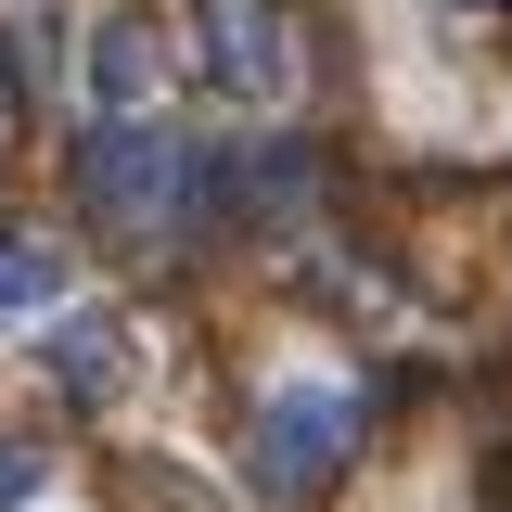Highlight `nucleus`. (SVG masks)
Instances as JSON below:
<instances>
[{
  "label": "nucleus",
  "mask_w": 512,
  "mask_h": 512,
  "mask_svg": "<svg viewBox=\"0 0 512 512\" xmlns=\"http://www.w3.org/2000/svg\"><path fill=\"white\" fill-rule=\"evenodd\" d=\"M359 423H372V397L346 372H269V397H256V487L269 500H320L333 474H346V448H359Z\"/></svg>",
  "instance_id": "nucleus-1"
},
{
  "label": "nucleus",
  "mask_w": 512,
  "mask_h": 512,
  "mask_svg": "<svg viewBox=\"0 0 512 512\" xmlns=\"http://www.w3.org/2000/svg\"><path fill=\"white\" fill-rule=\"evenodd\" d=\"M77 180H90V205L116 218V231H180V205H192V154L167 141V128H90L77 141Z\"/></svg>",
  "instance_id": "nucleus-2"
},
{
  "label": "nucleus",
  "mask_w": 512,
  "mask_h": 512,
  "mask_svg": "<svg viewBox=\"0 0 512 512\" xmlns=\"http://www.w3.org/2000/svg\"><path fill=\"white\" fill-rule=\"evenodd\" d=\"M192 52L218 90H244V103H282L295 90V26H282V0H192Z\"/></svg>",
  "instance_id": "nucleus-3"
},
{
  "label": "nucleus",
  "mask_w": 512,
  "mask_h": 512,
  "mask_svg": "<svg viewBox=\"0 0 512 512\" xmlns=\"http://www.w3.org/2000/svg\"><path fill=\"white\" fill-rule=\"evenodd\" d=\"M90 90H103V103H141V90H154V26H141V13H103V26H90Z\"/></svg>",
  "instance_id": "nucleus-4"
},
{
  "label": "nucleus",
  "mask_w": 512,
  "mask_h": 512,
  "mask_svg": "<svg viewBox=\"0 0 512 512\" xmlns=\"http://www.w3.org/2000/svg\"><path fill=\"white\" fill-rule=\"evenodd\" d=\"M64 295V244H39V231H0V320H39Z\"/></svg>",
  "instance_id": "nucleus-5"
},
{
  "label": "nucleus",
  "mask_w": 512,
  "mask_h": 512,
  "mask_svg": "<svg viewBox=\"0 0 512 512\" xmlns=\"http://www.w3.org/2000/svg\"><path fill=\"white\" fill-rule=\"evenodd\" d=\"M52 359H64V384H77V397H116V372H128V333H116V320H77Z\"/></svg>",
  "instance_id": "nucleus-6"
},
{
  "label": "nucleus",
  "mask_w": 512,
  "mask_h": 512,
  "mask_svg": "<svg viewBox=\"0 0 512 512\" xmlns=\"http://www.w3.org/2000/svg\"><path fill=\"white\" fill-rule=\"evenodd\" d=\"M26 487H39V448H0V512L26 500Z\"/></svg>",
  "instance_id": "nucleus-7"
}]
</instances>
